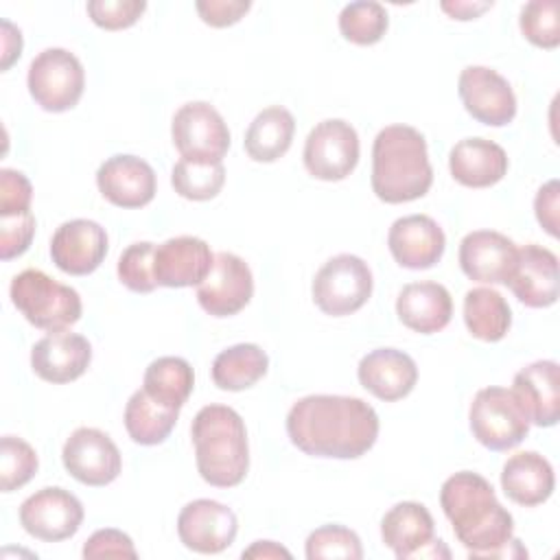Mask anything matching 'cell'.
<instances>
[{
	"mask_svg": "<svg viewBox=\"0 0 560 560\" xmlns=\"http://www.w3.org/2000/svg\"><path fill=\"white\" fill-rule=\"evenodd\" d=\"M501 488L505 497L518 505H540L553 494V466L536 451H518L503 464Z\"/></svg>",
	"mask_w": 560,
	"mask_h": 560,
	"instance_id": "obj_28",
	"label": "cell"
},
{
	"mask_svg": "<svg viewBox=\"0 0 560 560\" xmlns=\"http://www.w3.org/2000/svg\"><path fill=\"white\" fill-rule=\"evenodd\" d=\"M195 462L201 479L217 488L238 486L249 470L247 429L228 405H206L190 424Z\"/></svg>",
	"mask_w": 560,
	"mask_h": 560,
	"instance_id": "obj_4",
	"label": "cell"
},
{
	"mask_svg": "<svg viewBox=\"0 0 560 560\" xmlns=\"http://www.w3.org/2000/svg\"><path fill=\"white\" fill-rule=\"evenodd\" d=\"M512 396L529 424L553 427L560 418V368L540 359L514 374Z\"/></svg>",
	"mask_w": 560,
	"mask_h": 560,
	"instance_id": "obj_21",
	"label": "cell"
},
{
	"mask_svg": "<svg viewBox=\"0 0 560 560\" xmlns=\"http://www.w3.org/2000/svg\"><path fill=\"white\" fill-rule=\"evenodd\" d=\"M269 368L267 352L256 343H236L221 350L212 361V381L219 389L243 392L256 385Z\"/></svg>",
	"mask_w": 560,
	"mask_h": 560,
	"instance_id": "obj_32",
	"label": "cell"
},
{
	"mask_svg": "<svg viewBox=\"0 0 560 560\" xmlns=\"http://www.w3.org/2000/svg\"><path fill=\"white\" fill-rule=\"evenodd\" d=\"M440 505L470 558H527V549L514 538L512 514L479 472L459 470L451 475L442 483Z\"/></svg>",
	"mask_w": 560,
	"mask_h": 560,
	"instance_id": "obj_2",
	"label": "cell"
},
{
	"mask_svg": "<svg viewBox=\"0 0 560 560\" xmlns=\"http://www.w3.org/2000/svg\"><path fill=\"white\" fill-rule=\"evenodd\" d=\"M387 247L400 267L418 271L433 267L442 258L446 236L431 217L409 214L392 223Z\"/></svg>",
	"mask_w": 560,
	"mask_h": 560,
	"instance_id": "obj_24",
	"label": "cell"
},
{
	"mask_svg": "<svg viewBox=\"0 0 560 560\" xmlns=\"http://www.w3.org/2000/svg\"><path fill=\"white\" fill-rule=\"evenodd\" d=\"M22 55V33L9 20H2V70H9Z\"/></svg>",
	"mask_w": 560,
	"mask_h": 560,
	"instance_id": "obj_46",
	"label": "cell"
},
{
	"mask_svg": "<svg viewBox=\"0 0 560 560\" xmlns=\"http://www.w3.org/2000/svg\"><path fill=\"white\" fill-rule=\"evenodd\" d=\"M558 210H560V184L558 179H549L536 192L534 212H536V221L553 238H558Z\"/></svg>",
	"mask_w": 560,
	"mask_h": 560,
	"instance_id": "obj_45",
	"label": "cell"
},
{
	"mask_svg": "<svg viewBox=\"0 0 560 560\" xmlns=\"http://www.w3.org/2000/svg\"><path fill=\"white\" fill-rule=\"evenodd\" d=\"M518 247L512 238L494 230L468 232L459 243V267L462 271L483 284H505Z\"/></svg>",
	"mask_w": 560,
	"mask_h": 560,
	"instance_id": "obj_23",
	"label": "cell"
},
{
	"mask_svg": "<svg viewBox=\"0 0 560 560\" xmlns=\"http://www.w3.org/2000/svg\"><path fill=\"white\" fill-rule=\"evenodd\" d=\"M83 558H138L133 540L114 527L96 529L83 545Z\"/></svg>",
	"mask_w": 560,
	"mask_h": 560,
	"instance_id": "obj_43",
	"label": "cell"
},
{
	"mask_svg": "<svg viewBox=\"0 0 560 560\" xmlns=\"http://www.w3.org/2000/svg\"><path fill=\"white\" fill-rule=\"evenodd\" d=\"M243 558H291V551L273 540H256L252 547L243 551Z\"/></svg>",
	"mask_w": 560,
	"mask_h": 560,
	"instance_id": "obj_48",
	"label": "cell"
},
{
	"mask_svg": "<svg viewBox=\"0 0 560 560\" xmlns=\"http://www.w3.org/2000/svg\"><path fill=\"white\" fill-rule=\"evenodd\" d=\"M464 324L475 339L494 343L508 335L512 311L492 287H475L464 295Z\"/></svg>",
	"mask_w": 560,
	"mask_h": 560,
	"instance_id": "obj_30",
	"label": "cell"
},
{
	"mask_svg": "<svg viewBox=\"0 0 560 560\" xmlns=\"http://www.w3.org/2000/svg\"><path fill=\"white\" fill-rule=\"evenodd\" d=\"M33 186L28 177L13 168L0 171V217L31 212Z\"/></svg>",
	"mask_w": 560,
	"mask_h": 560,
	"instance_id": "obj_42",
	"label": "cell"
},
{
	"mask_svg": "<svg viewBox=\"0 0 560 560\" xmlns=\"http://www.w3.org/2000/svg\"><path fill=\"white\" fill-rule=\"evenodd\" d=\"M171 138L179 155L192 162H221L230 149V129L206 101H190L175 112Z\"/></svg>",
	"mask_w": 560,
	"mask_h": 560,
	"instance_id": "obj_9",
	"label": "cell"
},
{
	"mask_svg": "<svg viewBox=\"0 0 560 560\" xmlns=\"http://www.w3.org/2000/svg\"><path fill=\"white\" fill-rule=\"evenodd\" d=\"M448 171L468 188H488L508 173V153L486 138H464L448 153Z\"/></svg>",
	"mask_w": 560,
	"mask_h": 560,
	"instance_id": "obj_27",
	"label": "cell"
},
{
	"mask_svg": "<svg viewBox=\"0 0 560 560\" xmlns=\"http://www.w3.org/2000/svg\"><path fill=\"white\" fill-rule=\"evenodd\" d=\"M372 287V271L363 258L354 254H337L317 269L311 293L322 313L346 317L357 313L370 300Z\"/></svg>",
	"mask_w": 560,
	"mask_h": 560,
	"instance_id": "obj_6",
	"label": "cell"
},
{
	"mask_svg": "<svg viewBox=\"0 0 560 560\" xmlns=\"http://www.w3.org/2000/svg\"><path fill=\"white\" fill-rule=\"evenodd\" d=\"M81 501L66 488L48 486L20 505V525L24 532L44 542H59L72 538L83 523Z\"/></svg>",
	"mask_w": 560,
	"mask_h": 560,
	"instance_id": "obj_12",
	"label": "cell"
},
{
	"mask_svg": "<svg viewBox=\"0 0 560 560\" xmlns=\"http://www.w3.org/2000/svg\"><path fill=\"white\" fill-rule=\"evenodd\" d=\"M252 2L249 0H199L195 2V9L199 18L214 28H225L236 24L247 11Z\"/></svg>",
	"mask_w": 560,
	"mask_h": 560,
	"instance_id": "obj_44",
	"label": "cell"
},
{
	"mask_svg": "<svg viewBox=\"0 0 560 560\" xmlns=\"http://www.w3.org/2000/svg\"><path fill=\"white\" fill-rule=\"evenodd\" d=\"M195 372L182 357H158L144 370L142 389L158 402L182 409L192 394Z\"/></svg>",
	"mask_w": 560,
	"mask_h": 560,
	"instance_id": "obj_33",
	"label": "cell"
},
{
	"mask_svg": "<svg viewBox=\"0 0 560 560\" xmlns=\"http://www.w3.org/2000/svg\"><path fill=\"white\" fill-rule=\"evenodd\" d=\"M398 319L413 332L433 335L448 326L453 315V300L440 282H409L396 298Z\"/></svg>",
	"mask_w": 560,
	"mask_h": 560,
	"instance_id": "obj_26",
	"label": "cell"
},
{
	"mask_svg": "<svg viewBox=\"0 0 560 560\" xmlns=\"http://www.w3.org/2000/svg\"><path fill=\"white\" fill-rule=\"evenodd\" d=\"M359 383L372 396L385 402L400 400L411 394L418 383L416 361L396 348H376L368 352L357 368Z\"/></svg>",
	"mask_w": 560,
	"mask_h": 560,
	"instance_id": "obj_25",
	"label": "cell"
},
{
	"mask_svg": "<svg viewBox=\"0 0 560 560\" xmlns=\"http://www.w3.org/2000/svg\"><path fill=\"white\" fill-rule=\"evenodd\" d=\"M35 236L33 212L0 217V258L11 260L22 256Z\"/></svg>",
	"mask_w": 560,
	"mask_h": 560,
	"instance_id": "obj_41",
	"label": "cell"
},
{
	"mask_svg": "<svg viewBox=\"0 0 560 560\" xmlns=\"http://www.w3.org/2000/svg\"><path fill=\"white\" fill-rule=\"evenodd\" d=\"M26 85L33 101L52 114L72 109L83 96L85 70L66 48H46L28 66Z\"/></svg>",
	"mask_w": 560,
	"mask_h": 560,
	"instance_id": "obj_7",
	"label": "cell"
},
{
	"mask_svg": "<svg viewBox=\"0 0 560 560\" xmlns=\"http://www.w3.org/2000/svg\"><path fill=\"white\" fill-rule=\"evenodd\" d=\"M505 287L529 308H547L558 300V256L536 243L516 252V262Z\"/></svg>",
	"mask_w": 560,
	"mask_h": 560,
	"instance_id": "obj_20",
	"label": "cell"
},
{
	"mask_svg": "<svg viewBox=\"0 0 560 560\" xmlns=\"http://www.w3.org/2000/svg\"><path fill=\"white\" fill-rule=\"evenodd\" d=\"M214 254L199 236H175L155 245L153 273L158 287H199L210 273Z\"/></svg>",
	"mask_w": 560,
	"mask_h": 560,
	"instance_id": "obj_19",
	"label": "cell"
},
{
	"mask_svg": "<svg viewBox=\"0 0 560 560\" xmlns=\"http://www.w3.org/2000/svg\"><path fill=\"white\" fill-rule=\"evenodd\" d=\"M153 256L155 245L149 241L131 243L118 258L116 273L118 280L133 293H151L158 287L155 273H153Z\"/></svg>",
	"mask_w": 560,
	"mask_h": 560,
	"instance_id": "obj_39",
	"label": "cell"
},
{
	"mask_svg": "<svg viewBox=\"0 0 560 560\" xmlns=\"http://www.w3.org/2000/svg\"><path fill=\"white\" fill-rule=\"evenodd\" d=\"M252 295L254 276L249 265L232 252H217L210 273L197 287L199 306L212 317H230L243 311Z\"/></svg>",
	"mask_w": 560,
	"mask_h": 560,
	"instance_id": "obj_15",
	"label": "cell"
},
{
	"mask_svg": "<svg viewBox=\"0 0 560 560\" xmlns=\"http://www.w3.org/2000/svg\"><path fill=\"white\" fill-rule=\"evenodd\" d=\"M357 129L341 118H326L317 122L304 142V166L322 182H341L359 164Z\"/></svg>",
	"mask_w": 560,
	"mask_h": 560,
	"instance_id": "obj_10",
	"label": "cell"
},
{
	"mask_svg": "<svg viewBox=\"0 0 560 560\" xmlns=\"http://www.w3.org/2000/svg\"><path fill=\"white\" fill-rule=\"evenodd\" d=\"M293 133H295L293 114L282 105H271L254 116V120L245 131L243 147L254 162H265V164L276 162L289 151L293 142Z\"/></svg>",
	"mask_w": 560,
	"mask_h": 560,
	"instance_id": "obj_29",
	"label": "cell"
},
{
	"mask_svg": "<svg viewBox=\"0 0 560 560\" xmlns=\"http://www.w3.org/2000/svg\"><path fill=\"white\" fill-rule=\"evenodd\" d=\"M372 190L385 203L424 197L433 184L424 136L409 125L383 127L372 144Z\"/></svg>",
	"mask_w": 560,
	"mask_h": 560,
	"instance_id": "obj_3",
	"label": "cell"
},
{
	"mask_svg": "<svg viewBox=\"0 0 560 560\" xmlns=\"http://www.w3.org/2000/svg\"><path fill=\"white\" fill-rule=\"evenodd\" d=\"M90 20L105 31H122L133 26L147 9L144 0H90Z\"/></svg>",
	"mask_w": 560,
	"mask_h": 560,
	"instance_id": "obj_40",
	"label": "cell"
},
{
	"mask_svg": "<svg viewBox=\"0 0 560 560\" xmlns=\"http://www.w3.org/2000/svg\"><path fill=\"white\" fill-rule=\"evenodd\" d=\"M96 186L109 203L131 210L153 201L158 179L147 160L129 153H116L98 166Z\"/></svg>",
	"mask_w": 560,
	"mask_h": 560,
	"instance_id": "obj_18",
	"label": "cell"
},
{
	"mask_svg": "<svg viewBox=\"0 0 560 560\" xmlns=\"http://www.w3.org/2000/svg\"><path fill=\"white\" fill-rule=\"evenodd\" d=\"M468 422L472 438L490 451H510L518 446L529 431V422L512 392L497 385L475 394Z\"/></svg>",
	"mask_w": 560,
	"mask_h": 560,
	"instance_id": "obj_8",
	"label": "cell"
},
{
	"mask_svg": "<svg viewBox=\"0 0 560 560\" xmlns=\"http://www.w3.org/2000/svg\"><path fill=\"white\" fill-rule=\"evenodd\" d=\"M35 448L15 435H2L0 440V488L2 492H13L26 486L37 472Z\"/></svg>",
	"mask_w": 560,
	"mask_h": 560,
	"instance_id": "obj_36",
	"label": "cell"
},
{
	"mask_svg": "<svg viewBox=\"0 0 560 560\" xmlns=\"http://www.w3.org/2000/svg\"><path fill=\"white\" fill-rule=\"evenodd\" d=\"M381 538L398 560L451 558L446 545L435 538L431 512L418 501H400L381 521Z\"/></svg>",
	"mask_w": 560,
	"mask_h": 560,
	"instance_id": "obj_11",
	"label": "cell"
},
{
	"mask_svg": "<svg viewBox=\"0 0 560 560\" xmlns=\"http://www.w3.org/2000/svg\"><path fill=\"white\" fill-rule=\"evenodd\" d=\"M518 26L529 44L547 50L556 48L560 44V2L532 0L523 4Z\"/></svg>",
	"mask_w": 560,
	"mask_h": 560,
	"instance_id": "obj_37",
	"label": "cell"
},
{
	"mask_svg": "<svg viewBox=\"0 0 560 560\" xmlns=\"http://www.w3.org/2000/svg\"><path fill=\"white\" fill-rule=\"evenodd\" d=\"M374 407L357 396L311 394L295 400L287 413V435L311 457L357 459L378 438Z\"/></svg>",
	"mask_w": 560,
	"mask_h": 560,
	"instance_id": "obj_1",
	"label": "cell"
},
{
	"mask_svg": "<svg viewBox=\"0 0 560 560\" xmlns=\"http://www.w3.org/2000/svg\"><path fill=\"white\" fill-rule=\"evenodd\" d=\"M490 7H492V2H462V0L440 2V9L444 13H448L453 20H475Z\"/></svg>",
	"mask_w": 560,
	"mask_h": 560,
	"instance_id": "obj_47",
	"label": "cell"
},
{
	"mask_svg": "<svg viewBox=\"0 0 560 560\" xmlns=\"http://www.w3.org/2000/svg\"><path fill=\"white\" fill-rule=\"evenodd\" d=\"M171 184L175 192L190 201L214 199L225 184L223 162H192L179 160L171 171Z\"/></svg>",
	"mask_w": 560,
	"mask_h": 560,
	"instance_id": "obj_34",
	"label": "cell"
},
{
	"mask_svg": "<svg viewBox=\"0 0 560 560\" xmlns=\"http://www.w3.org/2000/svg\"><path fill=\"white\" fill-rule=\"evenodd\" d=\"M63 468L83 486L101 488L122 470V457L114 440L94 427H79L61 448Z\"/></svg>",
	"mask_w": 560,
	"mask_h": 560,
	"instance_id": "obj_13",
	"label": "cell"
},
{
	"mask_svg": "<svg viewBox=\"0 0 560 560\" xmlns=\"http://www.w3.org/2000/svg\"><path fill=\"white\" fill-rule=\"evenodd\" d=\"M92 361L90 341L70 330L48 332L39 341H35L31 350V368L33 372L55 385H63L83 376Z\"/></svg>",
	"mask_w": 560,
	"mask_h": 560,
	"instance_id": "obj_22",
	"label": "cell"
},
{
	"mask_svg": "<svg viewBox=\"0 0 560 560\" xmlns=\"http://www.w3.org/2000/svg\"><path fill=\"white\" fill-rule=\"evenodd\" d=\"M236 532V514L214 499H195L177 516L182 545L197 553H221L234 542Z\"/></svg>",
	"mask_w": 560,
	"mask_h": 560,
	"instance_id": "obj_16",
	"label": "cell"
},
{
	"mask_svg": "<svg viewBox=\"0 0 560 560\" xmlns=\"http://www.w3.org/2000/svg\"><path fill=\"white\" fill-rule=\"evenodd\" d=\"M304 553L308 560H322V558L361 560L363 547L357 532L332 523V525H322L308 534Z\"/></svg>",
	"mask_w": 560,
	"mask_h": 560,
	"instance_id": "obj_38",
	"label": "cell"
},
{
	"mask_svg": "<svg viewBox=\"0 0 560 560\" xmlns=\"http://www.w3.org/2000/svg\"><path fill=\"white\" fill-rule=\"evenodd\" d=\"M389 18L383 4L374 0L350 2L339 13L341 35L357 46H372L387 33Z\"/></svg>",
	"mask_w": 560,
	"mask_h": 560,
	"instance_id": "obj_35",
	"label": "cell"
},
{
	"mask_svg": "<svg viewBox=\"0 0 560 560\" xmlns=\"http://www.w3.org/2000/svg\"><path fill=\"white\" fill-rule=\"evenodd\" d=\"M13 306L35 328L57 332L77 324L83 311L79 293L42 269L20 271L9 287Z\"/></svg>",
	"mask_w": 560,
	"mask_h": 560,
	"instance_id": "obj_5",
	"label": "cell"
},
{
	"mask_svg": "<svg viewBox=\"0 0 560 560\" xmlns=\"http://www.w3.org/2000/svg\"><path fill=\"white\" fill-rule=\"evenodd\" d=\"M464 109L488 127H505L516 116V96L505 77L488 66H466L457 79Z\"/></svg>",
	"mask_w": 560,
	"mask_h": 560,
	"instance_id": "obj_14",
	"label": "cell"
},
{
	"mask_svg": "<svg viewBox=\"0 0 560 560\" xmlns=\"http://www.w3.org/2000/svg\"><path fill=\"white\" fill-rule=\"evenodd\" d=\"M109 249L107 232L92 219L61 223L50 238L52 262L70 276H88L101 267Z\"/></svg>",
	"mask_w": 560,
	"mask_h": 560,
	"instance_id": "obj_17",
	"label": "cell"
},
{
	"mask_svg": "<svg viewBox=\"0 0 560 560\" xmlns=\"http://www.w3.org/2000/svg\"><path fill=\"white\" fill-rule=\"evenodd\" d=\"M177 418L179 409L153 400L144 389H138L129 396L122 416L129 438L140 446L162 444L175 429Z\"/></svg>",
	"mask_w": 560,
	"mask_h": 560,
	"instance_id": "obj_31",
	"label": "cell"
}]
</instances>
